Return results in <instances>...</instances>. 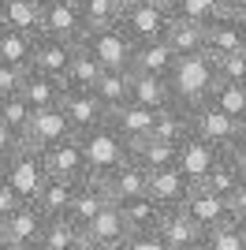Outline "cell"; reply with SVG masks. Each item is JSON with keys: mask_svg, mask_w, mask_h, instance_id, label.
<instances>
[{"mask_svg": "<svg viewBox=\"0 0 246 250\" xmlns=\"http://www.w3.org/2000/svg\"><path fill=\"white\" fill-rule=\"evenodd\" d=\"M168 86H172L175 104H183V108H198V104H205V97L213 94V86H216L213 56H209V52L179 56L175 67H172V75H168Z\"/></svg>", "mask_w": 246, "mask_h": 250, "instance_id": "cell-1", "label": "cell"}, {"mask_svg": "<svg viewBox=\"0 0 246 250\" xmlns=\"http://www.w3.org/2000/svg\"><path fill=\"white\" fill-rule=\"evenodd\" d=\"M79 142H82V153H86V165H90V179L112 176L116 168H123L131 161V146L123 142V135L108 120L101 127L86 131V135H79Z\"/></svg>", "mask_w": 246, "mask_h": 250, "instance_id": "cell-2", "label": "cell"}, {"mask_svg": "<svg viewBox=\"0 0 246 250\" xmlns=\"http://www.w3.org/2000/svg\"><path fill=\"white\" fill-rule=\"evenodd\" d=\"M175 11H172V0H134L127 4L120 15V30L131 38L134 45H149V42H161L168 26H172Z\"/></svg>", "mask_w": 246, "mask_h": 250, "instance_id": "cell-3", "label": "cell"}, {"mask_svg": "<svg viewBox=\"0 0 246 250\" xmlns=\"http://www.w3.org/2000/svg\"><path fill=\"white\" fill-rule=\"evenodd\" d=\"M4 183H8L22 202L38 198L41 187L49 183V172H45V161H41L38 149H30V146L15 149V153L8 157V165H4Z\"/></svg>", "mask_w": 246, "mask_h": 250, "instance_id": "cell-4", "label": "cell"}, {"mask_svg": "<svg viewBox=\"0 0 246 250\" xmlns=\"http://www.w3.org/2000/svg\"><path fill=\"white\" fill-rule=\"evenodd\" d=\"M79 45L90 52L97 63H101L104 71H131L134 42L120 30V26H108V30H93V34H86Z\"/></svg>", "mask_w": 246, "mask_h": 250, "instance_id": "cell-5", "label": "cell"}, {"mask_svg": "<svg viewBox=\"0 0 246 250\" xmlns=\"http://www.w3.org/2000/svg\"><path fill=\"white\" fill-rule=\"evenodd\" d=\"M41 34H52V38L79 45L86 38L82 0H41Z\"/></svg>", "mask_w": 246, "mask_h": 250, "instance_id": "cell-6", "label": "cell"}, {"mask_svg": "<svg viewBox=\"0 0 246 250\" xmlns=\"http://www.w3.org/2000/svg\"><path fill=\"white\" fill-rule=\"evenodd\" d=\"M41 161H45V172H49L52 179H71V183H86V179H90V165H86L79 135L49 146L41 153Z\"/></svg>", "mask_w": 246, "mask_h": 250, "instance_id": "cell-7", "label": "cell"}, {"mask_svg": "<svg viewBox=\"0 0 246 250\" xmlns=\"http://www.w3.org/2000/svg\"><path fill=\"white\" fill-rule=\"evenodd\" d=\"M190 120H194V138H202V142L216 146L220 153H227V149L239 142V120L216 112V108H209V104L190 108Z\"/></svg>", "mask_w": 246, "mask_h": 250, "instance_id": "cell-8", "label": "cell"}, {"mask_svg": "<svg viewBox=\"0 0 246 250\" xmlns=\"http://www.w3.org/2000/svg\"><path fill=\"white\" fill-rule=\"evenodd\" d=\"M127 235H131V231L123 224V213H120V206H112V202L82 228V239H86L90 250H120L123 243H127Z\"/></svg>", "mask_w": 246, "mask_h": 250, "instance_id": "cell-9", "label": "cell"}, {"mask_svg": "<svg viewBox=\"0 0 246 250\" xmlns=\"http://www.w3.org/2000/svg\"><path fill=\"white\" fill-rule=\"evenodd\" d=\"M220 161H224V153H220V149L216 146H209V142H202V138H186L183 146H179V157H175V168H179V172H183L186 179H190V183H194V187H202L205 179L213 176V168L220 165Z\"/></svg>", "mask_w": 246, "mask_h": 250, "instance_id": "cell-10", "label": "cell"}, {"mask_svg": "<svg viewBox=\"0 0 246 250\" xmlns=\"http://www.w3.org/2000/svg\"><path fill=\"white\" fill-rule=\"evenodd\" d=\"M205 52L209 56H231V52H246V26L239 15L220 11L216 19L205 22Z\"/></svg>", "mask_w": 246, "mask_h": 250, "instance_id": "cell-11", "label": "cell"}, {"mask_svg": "<svg viewBox=\"0 0 246 250\" xmlns=\"http://www.w3.org/2000/svg\"><path fill=\"white\" fill-rule=\"evenodd\" d=\"M75 49H79L75 42H63V38H52V34H38V38H34V52H30V71L63 79Z\"/></svg>", "mask_w": 246, "mask_h": 250, "instance_id": "cell-12", "label": "cell"}, {"mask_svg": "<svg viewBox=\"0 0 246 250\" xmlns=\"http://www.w3.org/2000/svg\"><path fill=\"white\" fill-rule=\"evenodd\" d=\"M71 135L75 131H71V124H67L63 108H45V112L30 116V127H26V135H22V146L45 153L49 146H56V142H63V138H71Z\"/></svg>", "mask_w": 246, "mask_h": 250, "instance_id": "cell-13", "label": "cell"}, {"mask_svg": "<svg viewBox=\"0 0 246 250\" xmlns=\"http://www.w3.org/2000/svg\"><path fill=\"white\" fill-rule=\"evenodd\" d=\"M157 235L164 239V247H168V250H202V247H205V231L198 228L190 217H186L183 206L164 213Z\"/></svg>", "mask_w": 246, "mask_h": 250, "instance_id": "cell-14", "label": "cell"}, {"mask_svg": "<svg viewBox=\"0 0 246 250\" xmlns=\"http://www.w3.org/2000/svg\"><path fill=\"white\" fill-rule=\"evenodd\" d=\"M183 209H186V217L194 220L202 231H213V228H220V224L231 220V206H227V198H220V194H213V190H205V187L190 190L186 202H183Z\"/></svg>", "mask_w": 246, "mask_h": 250, "instance_id": "cell-15", "label": "cell"}, {"mask_svg": "<svg viewBox=\"0 0 246 250\" xmlns=\"http://www.w3.org/2000/svg\"><path fill=\"white\" fill-rule=\"evenodd\" d=\"M60 108H63V116H67V124H71L75 135H86V131H93V127H101L104 120H108V108L93 94H79V90H67Z\"/></svg>", "mask_w": 246, "mask_h": 250, "instance_id": "cell-16", "label": "cell"}, {"mask_svg": "<svg viewBox=\"0 0 246 250\" xmlns=\"http://www.w3.org/2000/svg\"><path fill=\"white\" fill-rule=\"evenodd\" d=\"M101 187H104V194H108L112 206H123V202H134V198H142V194H149V176L138 165L127 161L123 168H116L112 176L101 179Z\"/></svg>", "mask_w": 246, "mask_h": 250, "instance_id": "cell-17", "label": "cell"}, {"mask_svg": "<svg viewBox=\"0 0 246 250\" xmlns=\"http://www.w3.org/2000/svg\"><path fill=\"white\" fill-rule=\"evenodd\" d=\"M108 124H112L116 131L123 135V142H127V146H134V142H142V138H149V135H153L157 112H153V108H145V104L127 101L123 108L108 112Z\"/></svg>", "mask_w": 246, "mask_h": 250, "instance_id": "cell-18", "label": "cell"}, {"mask_svg": "<svg viewBox=\"0 0 246 250\" xmlns=\"http://www.w3.org/2000/svg\"><path fill=\"white\" fill-rule=\"evenodd\" d=\"M190 190H194V183H190L179 168H164V172H153V176H149V198L161 209H179Z\"/></svg>", "mask_w": 246, "mask_h": 250, "instance_id": "cell-19", "label": "cell"}, {"mask_svg": "<svg viewBox=\"0 0 246 250\" xmlns=\"http://www.w3.org/2000/svg\"><path fill=\"white\" fill-rule=\"evenodd\" d=\"M45 224H49V217H45L34 202H22V206L4 220V243H34V247H38Z\"/></svg>", "mask_w": 246, "mask_h": 250, "instance_id": "cell-20", "label": "cell"}, {"mask_svg": "<svg viewBox=\"0 0 246 250\" xmlns=\"http://www.w3.org/2000/svg\"><path fill=\"white\" fill-rule=\"evenodd\" d=\"M175 157H179V146H172V142H161V138H153V135L131 146V165H138L145 176L164 172V168H175Z\"/></svg>", "mask_w": 246, "mask_h": 250, "instance_id": "cell-21", "label": "cell"}, {"mask_svg": "<svg viewBox=\"0 0 246 250\" xmlns=\"http://www.w3.org/2000/svg\"><path fill=\"white\" fill-rule=\"evenodd\" d=\"M104 206H108V194H104L101 179H86V183H79V190H75V202H71V209H67V217H63V220H71L75 228L82 231Z\"/></svg>", "mask_w": 246, "mask_h": 250, "instance_id": "cell-22", "label": "cell"}, {"mask_svg": "<svg viewBox=\"0 0 246 250\" xmlns=\"http://www.w3.org/2000/svg\"><path fill=\"white\" fill-rule=\"evenodd\" d=\"M175 56L172 52V45L164 42H149V45H134V60H131V71H138V75H157V79H168L172 75V67H175Z\"/></svg>", "mask_w": 246, "mask_h": 250, "instance_id": "cell-23", "label": "cell"}, {"mask_svg": "<svg viewBox=\"0 0 246 250\" xmlns=\"http://www.w3.org/2000/svg\"><path fill=\"white\" fill-rule=\"evenodd\" d=\"M190 135H194L190 108H183V104H175V101H172L168 108H161V112H157L153 138H161V142H172V146H183Z\"/></svg>", "mask_w": 246, "mask_h": 250, "instance_id": "cell-24", "label": "cell"}, {"mask_svg": "<svg viewBox=\"0 0 246 250\" xmlns=\"http://www.w3.org/2000/svg\"><path fill=\"white\" fill-rule=\"evenodd\" d=\"M63 94H67L63 79H52V75H38V71L26 75V86H22V97H26V104H30L34 112H45V108H60Z\"/></svg>", "mask_w": 246, "mask_h": 250, "instance_id": "cell-25", "label": "cell"}, {"mask_svg": "<svg viewBox=\"0 0 246 250\" xmlns=\"http://www.w3.org/2000/svg\"><path fill=\"white\" fill-rule=\"evenodd\" d=\"M120 213H123V224H127L131 235H149V231L161 228V217L168 209H161L149 194H142V198H134V202H123Z\"/></svg>", "mask_w": 246, "mask_h": 250, "instance_id": "cell-26", "label": "cell"}, {"mask_svg": "<svg viewBox=\"0 0 246 250\" xmlns=\"http://www.w3.org/2000/svg\"><path fill=\"white\" fill-rule=\"evenodd\" d=\"M0 26L22 30L38 38L41 34V0H0Z\"/></svg>", "mask_w": 246, "mask_h": 250, "instance_id": "cell-27", "label": "cell"}, {"mask_svg": "<svg viewBox=\"0 0 246 250\" xmlns=\"http://www.w3.org/2000/svg\"><path fill=\"white\" fill-rule=\"evenodd\" d=\"M75 190H79V183H71V179H52L49 176V183L41 187V194L34 198V206H38L49 220L67 217V209H71V202H75Z\"/></svg>", "mask_w": 246, "mask_h": 250, "instance_id": "cell-28", "label": "cell"}, {"mask_svg": "<svg viewBox=\"0 0 246 250\" xmlns=\"http://www.w3.org/2000/svg\"><path fill=\"white\" fill-rule=\"evenodd\" d=\"M131 101H134V104H145V108H153V112H161V108H168L175 97H172L168 79H157V75H138V71H134V79H131Z\"/></svg>", "mask_w": 246, "mask_h": 250, "instance_id": "cell-29", "label": "cell"}, {"mask_svg": "<svg viewBox=\"0 0 246 250\" xmlns=\"http://www.w3.org/2000/svg\"><path fill=\"white\" fill-rule=\"evenodd\" d=\"M101 71H104V67L79 45L75 56H71V63H67V71H63V86H67V90H79V94H93V86H97Z\"/></svg>", "mask_w": 246, "mask_h": 250, "instance_id": "cell-30", "label": "cell"}, {"mask_svg": "<svg viewBox=\"0 0 246 250\" xmlns=\"http://www.w3.org/2000/svg\"><path fill=\"white\" fill-rule=\"evenodd\" d=\"M131 79H134V71H101V79L93 86V97L108 112H116V108H123L131 101Z\"/></svg>", "mask_w": 246, "mask_h": 250, "instance_id": "cell-31", "label": "cell"}, {"mask_svg": "<svg viewBox=\"0 0 246 250\" xmlns=\"http://www.w3.org/2000/svg\"><path fill=\"white\" fill-rule=\"evenodd\" d=\"M164 42L172 45L175 56H198V52H205V26L202 22H186V19H172Z\"/></svg>", "mask_w": 246, "mask_h": 250, "instance_id": "cell-32", "label": "cell"}, {"mask_svg": "<svg viewBox=\"0 0 246 250\" xmlns=\"http://www.w3.org/2000/svg\"><path fill=\"white\" fill-rule=\"evenodd\" d=\"M38 250H86V239H82V231L75 228L71 220L56 217L45 224V231L38 239Z\"/></svg>", "mask_w": 246, "mask_h": 250, "instance_id": "cell-33", "label": "cell"}, {"mask_svg": "<svg viewBox=\"0 0 246 250\" xmlns=\"http://www.w3.org/2000/svg\"><path fill=\"white\" fill-rule=\"evenodd\" d=\"M34 38L11 26H0V63H15V67H30Z\"/></svg>", "mask_w": 246, "mask_h": 250, "instance_id": "cell-34", "label": "cell"}, {"mask_svg": "<svg viewBox=\"0 0 246 250\" xmlns=\"http://www.w3.org/2000/svg\"><path fill=\"white\" fill-rule=\"evenodd\" d=\"M120 15H123L120 0H82V22H86V34L120 26Z\"/></svg>", "mask_w": 246, "mask_h": 250, "instance_id": "cell-35", "label": "cell"}, {"mask_svg": "<svg viewBox=\"0 0 246 250\" xmlns=\"http://www.w3.org/2000/svg\"><path fill=\"white\" fill-rule=\"evenodd\" d=\"M205 104H209V108H216V112H224V116H231V120H243V112H246V86L216 83L213 94L205 97Z\"/></svg>", "mask_w": 246, "mask_h": 250, "instance_id": "cell-36", "label": "cell"}, {"mask_svg": "<svg viewBox=\"0 0 246 250\" xmlns=\"http://www.w3.org/2000/svg\"><path fill=\"white\" fill-rule=\"evenodd\" d=\"M30 116H34V108L26 104V97L22 94H15V97H0V124L8 127L11 135H26V127H30Z\"/></svg>", "mask_w": 246, "mask_h": 250, "instance_id": "cell-37", "label": "cell"}, {"mask_svg": "<svg viewBox=\"0 0 246 250\" xmlns=\"http://www.w3.org/2000/svg\"><path fill=\"white\" fill-rule=\"evenodd\" d=\"M202 250H246V228L235 224V220H227L220 228L205 231V247Z\"/></svg>", "mask_w": 246, "mask_h": 250, "instance_id": "cell-38", "label": "cell"}, {"mask_svg": "<svg viewBox=\"0 0 246 250\" xmlns=\"http://www.w3.org/2000/svg\"><path fill=\"white\" fill-rule=\"evenodd\" d=\"M172 11H175V19H186V22H209L220 15V0H172Z\"/></svg>", "mask_w": 246, "mask_h": 250, "instance_id": "cell-39", "label": "cell"}, {"mask_svg": "<svg viewBox=\"0 0 246 250\" xmlns=\"http://www.w3.org/2000/svg\"><path fill=\"white\" fill-rule=\"evenodd\" d=\"M216 83L227 86H246V52H231V56H213Z\"/></svg>", "mask_w": 246, "mask_h": 250, "instance_id": "cell-40", "label": "cell"}, {"mask_svg": "<svg viewBox=\"0 0 246 250\" xmlns=\"http://www.w3.org/2000/svg\"><path fill=\"white\" fill-rule=\"evenodd\" d=\"M239 183H243V179H239V172L227 165V157H224V161L213 168V176L205 179L202 187H205V190H213V194H220V198H231V194L239 190Z\"/></svg>", "mask_w": 246, "mask_h": 250, "instance_id": "cell-41", "label": "cell"}, {"mask_svg": "<svg viewBox=\"0 0 246 250\" xmlns=\"http://www.w3.org/2000/svg\"><path fill=\"white\" fill-rule=\"evenodd\" d=\"M26 75H30V67L0 63V97H15V94H22V86H26Z\"/></svg>", "mask_w": 246, "mask_h": 250, "instance_id": "cell-42", "label": "cell"}, {"mask_svg": "<svg viewBox=\"0 0 246 250\" xmlns=\"http://www.w3.org/2000/svg\"><path fill=\"white\" fill-rule=\"evenodd\" d=\"M120 250H168V247H164V239L157 231H149V235H127V243Z\"/></svg>", "mask_w": 246, "mask_h": 250, "instance_id": "cell-43", "label": "cell"}, {"mask_svg": "<svg viewBox=\"0 0 246 250\" xmlns=\"http://www.w3.org/2000/svg\"><path fill=\"white\" fill-rule=\"evenodd\" d=\"M19 206H22V198L8 187V183H0V224H4V220H8Z\"/></svg>", "mask_w": 246, "mask_h": 250, "instance_id": "cell-44", "label": "cell"}, {"mask_svg": "<svg viewBox=\"0 0 246 250\" xmlns=\"http://www.w3.org/2000/svg\"><path fill=\"white\" fill-rule=\"evenodd\" d=\"M224 157H227V165H231V168L239 172V179L246 183V138H239V142H235L231 149H227Z\"/></svg>", "mask_w": 246, "mask_h": 250, "instance_id": "cell-45", "label": "cell"}, {"mask_svg": "<svg viewBox=\"0 0 246 250\" xmlns=\"http://www.w3.org/2000/svg\"><path fill=\"white\" fill-rule=\"evenodd\" d=\"M227 206H231V220L246 228V183H239V190L227 198Z\"/></svg>", "mask_w": 246, "mask_h": 250, "instance_id": "cell-46", "label": "cell"}, {"mask_svg": "<svg viewBox=\"0 0 246 250\" xmlns=\"http://www.w3.org/2000/svg\"><path fill=\"white\" fill-rule=\"evenodd\" d=\"M19 146H22V138H19V135H11L8 127L0 124V161L8 165V157L15 153V149H19Z\"/></svg>", "mask_w": 246, "mask_h": 250, "instance_id": "cell-47", "label": "cell"}, {"mask_svg": "<svg viewBox=\"0 0 246 250\" xmlns=\"http://www.w3.org/2000/svg\"><path fill=\"white\" fill-rule=\"evenodd\" d=\"M220 8H224L227 15H243V11H246V0H220Z\"/></svg>", "mask_w": 246, "mask_h": 250, "instance_id": "cell-48", "label": "cell"}, {"mask_svg": "<svg viewBox=\"0 0 246 250\" xmlns=\"http://www.w3.org/2000/svg\"><path fill=\"white\" fill-rule=\"evenodd\" d=\"M0 250H38V247H34V243H4Z\"/></svg>", "mask_w": 246, "mask_h": 250, "instance_id": "cell-49", "label": "cell"}, {"mask_svg": "<svg viewBox=\"0 0 246 250\" xmlns=\"http://www.w3.org/2000/svg\"><path fill=\"white\" fill-rule=\"evenodd\" d=\"M239 138H246V112H243V120H239Z\"/></svg>", "mask_w": 246, "mask_h": 250, "instance_id": "cell-50", "label": "cell"}, {"mask_svg": "<svg viewBox=\"0 0 246 250\" xmlns=\"http://www.w3.org/2000/svg\"><path fill=\"white\" fill-rule=\"evenodd\" d=\"M0 183H4V161H0Z\"/></svg>", "mask_w": 246, "mask_h": 250, "instance_id": "cell-51", "label": "cell"}, {"mask_svg": "<svg viewBox=\"0 0 246 250\" xmlns=\"http://www.w3.org/2000/svg\"><path fill=\"white\" fill-rule=\"evenodd\" d=\"M0 247H4V224H0Z\"/></svg>", "mask_w": 246, "mask_h": 250, "instance_id": "cell-52", "label": "cell"}, {"mask_svg": "<svg viewBox=\"0 0 246 250\" xmlns=\"http://www.w3.org/2000/svg\"><path fill=\"white\" fill-rule=\"evenodd\" d=\"M120 4H123V8H127V4H134V0H120Z\"/></svg>", "mask_w": 246, "mask_h": 250, "instance_id": "cell-53", "label": "cell"}, {"mask_svg": "<svg viewBox=\"0 0 246 250\" xmlns=\"http://www.w3.org/2000/svg\"><path fill=\"white\" fill-rule=\"evenodd\" d=\"M239 19H243V26H246V11H243V15H239Z\"/></svg>", "mask_w": 246, "mask_h": 250, "instance_id": "cell-54", "label": "cell"}, {"mask_svg": "<svg viewBox=\"0 0 246 250\" xmlns=\"http://www.w3.org/2000/svg\"><path fill=\"white\" fill-rule=\"evenodd\" d=\"M86 250H90V247H86Z\"/></svg>", "mask_w": 246, "mask_h": 250, "instance_id": "cell-55", "label": "cell"}]
</instances>
